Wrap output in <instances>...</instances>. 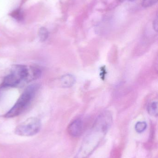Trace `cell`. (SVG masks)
Listing matches in <instances>:
<instances>
[{
  "label": "cell",
  "mask_w": 158,
  "mask_h": 158,
  "mask_svg": "<svg viewBox=\"0 0 158 158\" xmlns=\"http://www.w3.org/2000/svg\"><path fill=\"white\" fill-rule=\"evenodd\" d=\"M49 35V32L46 28H41L39 31V36L41 42L45 41L47 40Z\"/></svg>",
  "instance_id": "9"
},
{
  "label": "cell",
  "mask_w": 158,
  "mask_h": 158,
  "mask_svg": "<svg viewBox=\"0 0 158 158\" xmlns=\"http://www.w3.org/2000/svg\"><path fill=\"white\" fill-rule=\"evenodd\" d=\"M39 88L38 85H29L21 94L13 107L5 114V117L12 118L21 114L28 106Z\"/></svg>",
  "instance_id": "2"
},
{
  "label": "cell",
  "mask_w": 158,
  "mask_h": 158,
  "mask_svg": "<svg viewBox=\"0 0 158 158\" xmlns=\"http://www.w3.org/2000/svg\"><path fill=\"white\" fill-rule=\"evenodd\" d=\"M147 124L145 122H138L135 125V130L137 133H141L145 131Z\"/></svg>",
  "instance_id": "10"
},
{
  "label": "cell",
  "mask_w": 158,
  "mask_h": 158,
  "mask_svg": "<svg viewBox=\"0 0 158 158\" xmlns=\"http://www.w3.org/2000/svg\"><path fill=\"white\" fill-rule=\"evenodd\" d=\"M83 131V123L81 120L76 119L69 125L68 131L72 137H78L82 133Z\"/></svg>",
  "instance_id": "5"
},
{
  "label": "cell",
  "mask_w": 158,
  "mask_h": 158,
  "mask_svg": "<svg viewBox=\"0 0 158 158\" xmlns=\"http://www.w3.org/2000/svg\"><path fill=\"white\" fill-rule=\"evenodd\" d=\"M147 111L149 115L152 116H158V103L156 101L152 102L148 105Z\"/></svg>",
  "instance_id": "8"
},
{
  "label": "cell",
  "mask_w": 158,
  "mask_h": 158,
  "mask_svg": "<svg viewBox=\"0 0 158 158\" xmlns=\"http://www.w3.org/2000/svg\"><path fill=\"white\" fill-rule=\"evenodd\" d=\"M107 131L94 124L91 132L83 139L75 158H85L89 156L96 147Z\"/></svg>",
  "instance_id": "1"
},
{
  "label": "cell",
  "mask_w": 158,
  "mask_h": 158,
  "mask_svg": "<svg viewBox=\"0 0 158 158\" xmlns=\"http://www.w3.org/2000/svg\"><path fill=\"white\" fill-rule=\"evenodd\" d=\"M158 0H143L142 6L144 7H149L157 3Z\"/></svg>",
  "instance_id": "12"
},
{
  "label": "cell",
  "mask_w": 158,
  "mask_h": 158,
  "mask_svg": "<svg viewBox=\"0 0 158 158\" xmlns=\"http://www.w3.org/2000/svg\"><path fill=\"white\" fill-rule=\"evenodd\" d=\"M28 74L26 82H29L39 78L41 75V69L37 66L28 67Z\"/></svg>",
  "instance_id": "6"
},
{
  "label": "cell",
  "mask_w": 158,
  "mask_h": 158,
  "mask_svg": "<svg viewBox=\"0 0 158 158\" xmlns=\"http://www.w3.org/2000/svg\"><path fill=\"white\" fill-rule=\"evenodd\" d=\"M120 2H134V1H135V0H119Z\"/></svg>",
  "instance_id": "14"
},
{
  "label": "cell",
  "mask_w": 158,
  "mask_h": 158,
  "mask_svg": "<svg viewBox=\"0 0 158 158\" xmlns=\"http://www.w3.org/2000/svg\"><path fill=\"white\" fill-rule=\"evenodd\" d=\"M76 79L74 76L70 74L64 75L60 79V83L62 87L68 88L75 84Z\"/></svg>",
  "instance_id": "7"
},
{
  "label": "cell",
  "mask_w": 158,
  "mask_h": 158,
  "mask_svg": "<svg viewBox=\"0 0 158 158\" xmlns=\"http://www.w3.org/2000/svg\"><path fill=\"white\" fill-rule=\"evenodd\" d=\"M28 66L22 65H14L9 75L5 77L1 85V87H15L22 81H26L28 77Z\"/></svg>",
  "instance_id": "3"
},
{
  "label": "cell",
  "mask_w": 158,
  "mask_h": 158,
  "mask_svg": "<svg viewBox=\"0 0 158 158\" xmlns=\"http://www.w3.org/2000/svg\"><path fill=\"white\" fill-rule=\"evenodd\" d=\"M41 126V122L39 118L32 117L19 124L15 129V133L19 136H33L40 131Z\"/></svg>",
  "instance_id": "4"
},
{
  "label": "cell",
  "mask_w": 158,
  "mask_h": 158,
  "mask_svg": "<svg viewBox=\"0 0 158 158\" xmlns=\"http://www.w3.org/2000/svg\"><path fill=\"white\" fill-rule=\"evenodd\" d=\"M11 15L13 17L14 19L18 20V21H21L23 19V14L21 10L20 9H17L16 10L13 11L11 14Z\"/></svg>",
  "instance_id": "11"
},
{
  "label": "cell",
  "mask_w": 158,
  "mask_h": 158,
  "mask_svg": "<svg viewBox=\"0 0 158 158\" xmlns=\"http://www.w3.org/2000/svg\"><path fill=\"white\" fill-rule=\"evenodd\" d=\"M153 28L154 30L156 31H158V17L156 16V17L154 19V21L153 23Z\"/></svg>",
  "instance_id": "13"
}]
</instances>
